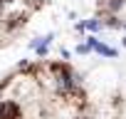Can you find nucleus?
<instances>
[{"label": "nucleus", "mask_w": 126, "mask_h": 119, "mask_svg": "<svg viewBox=\"0 0 126 119\" xmlns=\"http://www.w3.org/2000/svg\"><path fill=\"white\" fill-rule=\"evenodd\" d=\"M79 70L59 57L25 60L0 77V119H96Z\"/></svg>", "instance_id": "nucleus-1"}, {"label": "nucleus", "mask_w": 126, "mask_h": 119, "mask_svg": "<svg viewBox=\"0 0 126 119\" xmlns=\"http://www.w3.org/2000/svg\"><path fill=\"white\" fill-rule=\"evenodd\" d=\"M96 18L111 27L126 30V0H96Z\"/></svg>", "instance_id": "nucleus-2"}]
</instances>
